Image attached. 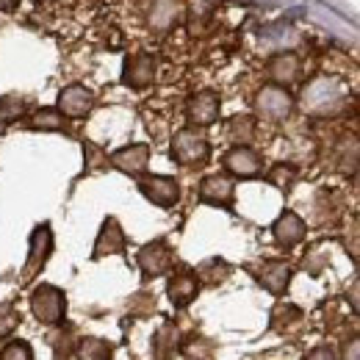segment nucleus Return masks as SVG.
<instances>
[{
	"label": "nucleus",
	"mask_w": 360,
	"mask_h": 360,
	"mask_svg": "<svg viewBox=\"0 0 360 360\" xmlns=\"http://www.w3.org/2000/svg\"><path fill=\"white\" fill-rule=\"evenodd\" d=\"M128 311L134 316H150L155 311V297L150 291H136L134 297L128 300Z\"/></svg>",
	"instance_id": "32"
},
{
	"label": "nucleus",
	"mask_w": 360,
	"mask_h": 360,
	"mask_svg": "<svg viewBox=\"0 0 360 360\" xmlns=\"http://www.w3.org/2000/svg\"><path fill=\"white\" fill-rule=\"evenodd\" d=\"M139 191L158 208H175L180 202V183L169 175H141Z\"/></svg>",
	"instance_id": "9"
},
{
	"label": "nucleus",
	"mask_w": 360,
	"mask_h": 360,
	"mask_svg": "<svg viewBox=\"0 0 360 360\" xmlns=\"http://www.w3.org/2000/svg\"><path fill=\"white\" fill-rule=\"evenodd\" d=\"M136 264H139V271L144 274V280H155V277H164L172 269L175 252L164 238H155V241H147L136 252Z\"/></svg>",
	"instance_id": "5"
},
{
	"label": "nucleus",
	"mask_w": 360,
	"mask_h": 360,
	"mask_svg": "<svg viewBox=\"0 0 360 360\" xmlns=\"http://www.w3.org/2000/svg\"><path fill=\"white\" fill-rule=\"evenodd\" d=\"M338 360H360V335L349 338V341L344 344V352H341Z\"/></svg>",
	"instance_id": "35"
},
{
	"label": "nucleus",
	"mask_w": 360,
	"mask_h": 360,
	"mask_svg": "<svg viewBox=\"0 0 360 360\" xmlns=\"http://www.w3.org/2000/svg\"><path fill=\"white\" fill-rule=\"evenodd\" d=\"M200 200L205 205H214V208H233L236 202V183L230 175H208L200 183Z\"/></svg>",
	"instance_id": "17"
},
{
	"label": "nucleus",
	"mask_w": 360,
	"mask_h": 360,
	"mask_svg": "<svg viewBox=\"0 0 360 360\" xmlns=\"http://www.w3.org/2000/svg\"><path fill=\"white\" fill-rule=\"evenodd\" d=\"M271 236H274L277 247H283V250H294L297 244L305 241L308 225H305V219H302L300 214H294V211H283V214L271 222Z\"/></svg>",
	"instance_id": "15"
},
{
	"label": "nucleus",
	"mask_w": 360,
	"mask_h": 360,
	"mask_svg": "<svg viewBox=\"0 0 360 360\" xmlns=\"http://www.w3.org/2000/svg\"><path fill=\"white\" fill-rule=\"evenodd\" d=\"M169 155L180 167H202L211 158V141L205 139L200 128H180L178 134L172 136Z\"/></svg>",
	"instance_id": "3"
},
{
	"label": "nucleus",
	"mask_w": 360,
	"mask_h": 360,
	"mask_svg": "<svg viewBox=\"0 0 360 360\" xmlns=\"http://www.w3.org/2000/svg\"><path fill=\"white\" fill-rule=\"evenodd\" d=\"M53 247H56L53 227L47 222L34 227V233L28 238V258H25V266H22V280H31V277H37L39 271L45 269L50 255H53Z\"/></svg>",
	"instance_id": "6"
},
{
	"label": "nucleus",
	"mask_w": 360,
	"mask_h": 360,
	"mask_svg": "<svg viewBox=\"0 0 360 360\" xmlns=\"http://www.w3.org/2000/svg\"><path fill=\"white\" fill-rule=\"evenodd\" d=\"M222 164H225V172L230 178L252 180L264 175V155L252 147H230Z\"/></svg>",
	"instance_id": "10"
},
{
	"label": "nucleus",
	"mask_w": 360,
	"mask_h": 360,
	"mask_svg": "<svg viewBox=\"0 0 360 360\" xmlns=\"http://www.w3.org/2000/svg\"><path fill=\"white\" fill-rule=\"evenodd\" d=\"M222 114V100L214 89H202L186 100V120L188 128H211Z\"/></svg>",
	"instance_id": "7"
},
{
	"label": "nucleus",
	"mask_w": 360,
	"mask_h": 360,
	"mask_svg": "<svg viewBox=\"0 0 360 360\" xmlns=\"http://www.w3.org/2000/svg\"><path fill=\"white\" fill-rule=\"evenodd\" d=\"M347 105H349V91L338 78H330V75H319L314 81H308L300 94L302 114L316 117V120L338 117L347 111Z\"/></svg>",
	"instance_id": "1"
},
{
	"label": "nucleus",
	"mask_w": 360,
	"mask_h": 360,
	"mask_svg": "<svg viewBox=\"0 0 360 360\" xmlns=\"http://www.w3.org/2000/svg\"><path fill=\"white\" fill-rule=\"evenodd\" d=\"M20 327V314L11 302H0V341L8 338Z\"/></svg>",
	"instance_id": "31"
},
{
	"label": "nucleus",
	"mask_w": 360,
	"mask_h": 360,
	"mask_svg": "<svg viewBox=\"0 0 360 360\" xmlns=\"http://www.w3.org/2000/svg\"><path fill=\"white\" fill-rule=\"evenodd\" d=\"M108 164L122 175L141 178V175H147V167H150V144H144V141L125 144L108 155Z\"/></svg>",
	"instance_id": "11"
},
{
	"label": "nucleus",
	"mask_w": 360,
	"mask_h": 360,
	"mask_svg": "<svg viewBox=\"0 0 360 360\" xmlns=\"http://www.w3.org/2000/svg\"><path fill=\"white\" fill-rule=\"evenodd\" d=\"M28 308L39 324L58 327V324H64V316H67V294L58 285L42 283L28 294Z\"/></svg>",
	"instance_id": "2"
},
{
	"label": "nucleus",
	"mask_w": 360,
	"mask_h": 360,
	"mask_svg": "<svg viewBox=\"0 0 360 360\" xmlns=\"http://www.w3.org/2000/svg\"><path fill=\"white\" fill-rule=\"evenodd\" d=\"M347 302H349V308L360 316V277L352 280V285H349V291H347Z\"/></svg>",
	"instance_id": "36"
},
{
	"label": "nucleus",
	"mask_w": 360,
	"mask_h": 360,
	"mask_svg": "<svg viewBox=\"0 0 360 360\" xmlns=\"http://www.w3.org/2000/svg\"><path fill=\"white\" fill-rule=\"evenodd\" d=\"M155 75H158V61L150 53H131L122 61V84L128 89L141 91L147 89V86H153Z\"/></svg>",
	"instance_id": "8"
},
{
	"label": "nucleus",
	"mask_w": 360,
	"mask_h": 360,
	"mask_svg": "<svg viewBox=\"0 0 360 360\" xmlns=\"http://www.w3.org/2000/svg\"><path fill=\"white\" fill-rule=\"evenodd\" d=\"M330 164L335 172L352 175L360 169V136L352 131H344L330 147Z\"/></svg>",
	"instance_id": "13"
},
{
	"label": "nucleus",
	"mask_w": 360,
	"mask_h": 360,
	"mask_svg": "<svg viewBox=\"0 0 360 360\" xmlns=\"http://www.w3.org/2000/svg\"><path fill=\"white\" fill-rule=\"evenodd\" d=\"M266 75H269V81L274 86L288 89L291 84L300 81V75H302V61H300L297 53L280 50V53H274L269 61H266Z\"/></svg>",
	"instance_id": "14"
},
{
	"label": "nucleus",
	"mask_w": 360,
	"mask_h": 360,
	"mask_svg": "<svg viewBox=\"0 0 360 360\" xmlns=\"http://www.w3.org/2000/svg\"><path fill=\"white\" fill-rule=\"evenodd\" d=\"M197 280H200V285H222L227 277L233 274V266L227 264L225 258H205L197 269Z\"/></svg>",
	"instance_id": "25"
},
{
	"label": "nucleus",
	"mask_w": 360,
	"mask_h": 360,
	"mask_svg": "<svg viewBox=\"0 0 360 360\" xmlns=\"http://www.w3.org/2000/svg\"><path fill=\"white\" fill-rule=\"evenodd\" d=\"M183 358L186 360H211L214 358V341L205 335H191L180 344Z\"/></svg>",
	"instance_id": "29"
},
{
	"label": "nucleus",
	"mask_w": 360,
	"mask_h": 360,
	"mask_svg": "<svg viewBox=\"0 0 360 360\" xmlns=\"http://www.w3.org/2000/svg\"><path fill=\"white\" fill-rule=\"evenodd\" d=\"M20 6V0H0V11H14Z\"/></svg>",
	"instance_id": "37"
},
{
	"label": "nucleus",
	"mask_w": 360,
	"mask_h": 360,
	"mask_svg": "<svg viewBox=\"0 0 360 360\" xmlns=\"http://www.w3.org/2000/svg\"><path fill=\"white\" fill-rule=\"evenodd\" d=\"M255 134H258V125H255V117L250 114H236L227 122V139L233 141V147H250V141H255Z\"/></svg>",
	"instance_id": "24"
},
{
	"label": "nucleus",
	"mask_w": 360,
	"mask_h": 360,
	"mask_svg": "<svg viewBox=\"0 0 360 360\" xmlns=\"http://www.w3.org/2000/svg\"><path fill=\"white\" fill-rule=\"evenodd\" d=\"M56 108L70 120H84L94 108V94H91V89L81 86V84H70V86H64L58 91Z\"/></svg>",
	"instance_id": "16"
},
{
	"label": "nucleus",
	"mask_w": 360,
	"mask_h": 360,
	"mask_svg": "<svg viewBox=\"0 0 360 360\" xmlns=\"http://www.w3.org/2000/svg\"><path fill=\"white\" fill-rule=\"evenodd\" d=\"M302 321H305V314H302V308L294 305V302H277V305L271 308L269 324H271V330L280 333V335L297 333V330L302 327Z\"/></svg>",
	"instance_id": "21"
},
{
	"label": "nucleus",
	"mask_w": 360,
	"mask_h": 360,
	"mask_svg": "<svg viewBox=\"0 0 360 360\" xmlns=\"http://www.w3.org/2000/svg\"><path fill=\"white\" fill-rule=\"evenodd\" d=\"M0 360H34V349L28 341H8L0 349Z\"/></svg>",
	"instance_id": "33"
},
{
	"label": "nucleus",
	"mask_w": 360,
	"mask_h": 360,
	"mask_svg": "<svg viewBox=\"0 0 360 360\" xmlns=\"http://www.w3.org/2000/svg\"><path fill=\"white\" fill-rule=\"evenodd\" d=\"M291 277H294L291 266H288L285 261H277V258L264 261V264L255 269L258 285H261L264 291H269L271 297H283V294L288 291V285H291Z\"/></svg>",
	"instance_id": "18"
},
{
	"label": "nucleus",
	"mask_w": 360,
	"mask_h": 360,
	"mask_svg": "<svg viewBox=\"0 0 360 360\" xmlns=\"http://www.w3.org/2000/svg\"><path fill=\"white\" fill-rule=\"evenodd\" d=\"M274 188H280V191H291L294 188V183L300 180V167L297 164H288V161H283V164H274L269 169V175H266Z\"/></svg>",
	"instance_id": "28"
},
{
	"label": "nucleus",
	"mask_w": 360,
	"mask_h": 360,
	"mask_svg": "<svg viewBox=\"0 0 360 360\" xmlns=\"http://www.w3.org/2000/svg\"><path fill=\"white\" fill-rule=\"evenodd\" d=\"M64 125H67V117H64L56 105H42V108L31 111L28 120H25V128H31V131H45V134L64 131Z\"/></svg>",
	"instance_id": "23"
},
{
	"label": "nucleus",
	"mask_w": 360,
	"mask_h": 360,
	"mask_svg": "<svg viewBox=\"0 0 360 360\" xmlns=\"http://www.w3.org/2000/svg\"><path fill=\"white\" fill-rule=\"evenodd\" d=\"M125 247H128V236L120 225V219L105 217L100 230H97L94 247H91V261H100V258H108V255H122Z\"/></svg>",
	"instance_id": "12"
},
{
	"label": "nucleus",
	"mask_w": 360,
	"mask_h": 360,
	"mask_svg": "<svg viewBox=\"0 0 360 360\" xmlns=\"http://www.w3.org/2000/svg\"><path fill=\"white\" fill-rule=\"evenodd\" d=\"M75 347H78L75 333H72L70 327L58 324V327H56V338H53V352H56V358L67 360L70 355H75Z\"/></svg>",
	"instance_id": "30"
},
{
	"label": "nucleus",
	"mask_w": 360,
	"mask_h": 360,
	"mask_svg": "<svg viewBox=\"0 0 360 360\" xmlns=\"http://www.w3.org/2000/svg\"><path fill=\"white\" fill-rule=\"evenodd\" d=\"M200 288H202V285H200L194 269H180L167 280V297H169V302H172L175 308H188V305L197 300Z\"/></svg>",
	"instance_id": "19"
},
{
	"label": "nucleus",
	"mask_w": 360,
	"mask_h": 360,
	"mask_svg": "<svg viewBox=\"0 0 360 360\" xmlns=\"http://www.w3.org/2000/svg\"><path fill=\"white\" fill-rule=\"evenodd\" d=\"M31 103L22 94H3L0 97V122H17L28 114Z\"/></svg>",
	"instance_id": "27"
},
{
	"label": "nucleus",
	"mask_w": 360,
	"mask_h": 360,
	"mask_svg": "<svg viewBox=\"0 0 360 360\" xmlns=\"http://www.w3.org/2000/svg\"><path fill=\"white\" fill-rule=\"evenodd\" d=\"M252 108H255V117L264 120V122H285L291 117V111H294V97L283 86L266 84V86H261L255 91Z\"/></svg>",
	"instance_id": "4"
},
{
	"label": "nucleus",
	"mask_w": 360,
	"mask_h": 360,
	"mask_svg": "<svg viewBox=\"0 0 360 360\" xmlns=\"http://www.w3.org/2000/svg\"><path fill=\"white\" fill-rule=\"evenodd\" d=\"M180 14H183V6L180 0H150L147 3V25L155 31V34H167L178 25Z\"/></svg>",
	"instance_id": "20"
},
{
	"label": "nucleus",
	"mask_w": 360,
	"mask_h": 360,
	"mask_svg": "<svg viewBox=\"0 0 360 360\" xmlns=\"http://www.w3.org/2000/svg\"><path fill=\"white\" fill-rule=\"evenodd\" d=\"M305 360H338V355H335V349H333V347L321 344V347L311 349V352L305 355Z\"/></svg>",
	"instance_id": "34"
},
{
	"label": "nucleus",
	"mask_w": 360,
	"mask_h": 360,
	"mask_svg": "<svg viewBox=\"0 0 360 360\" xmlns=\"http://www.w3.org/2000/svg\"><path fill=\"white\" fill-rule=\"evenodd\" d=\"M180 327L175 321H164L153 333V358L155 360H172L180 349Z\"/></svg>",
	"instance_id": "22"
},
{
	"label": "nucleus",
	"mask_w": 360,
	"mask_h": 360,
	"mask_svg": "<svg viewBox=\"0 0 360 360\" xmlns=\"http://www.w3.org/2000/svg\"><path fill=\"white\" fill-rule=\"evenodd\" d=\"M75 360H114V347L105 338L86 335L75 347Z\"/></svg>",
	"instance_id": "26"
}]
</instances>
